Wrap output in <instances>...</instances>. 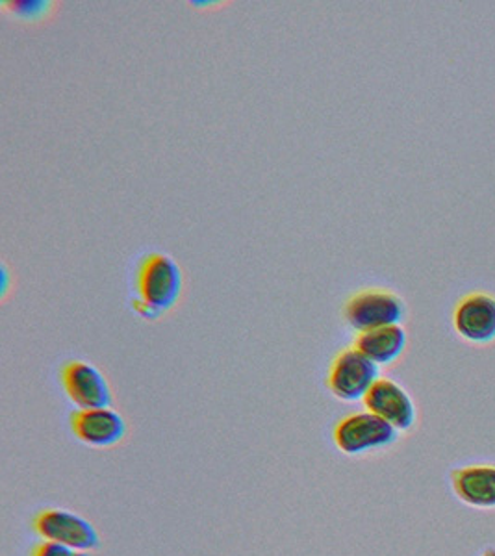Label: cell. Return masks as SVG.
Instances as JSON below:
<instances>
[{"label":"cell","mask_w":495,"mask_h":556,"mask_svg":"<svg viewBox=\"0 0 495 556\" xmlns=\"http://www.w3.org/2000/svg\"><path fill=\"white\" fill-rule=\"evenodd\" d=\"M345 319L358 332L399 325L403 303L388 291H360L345 304Z\"/></svg>","instance_id":"5b68a950"},{"label":"cell","mask_w":495,"mask_h":556,"mask_svg":"<svg viewBox=\"0 0 495 556\" xmlns=\"http://www.w3.org/2000/svg\"><path fill=\"white\" fill-rule=\"evenodd\" d=\"M379 380V367L358 349H345L338 354L329 371L330 392L342 401H360Z\"/></svg>","instance_id":"3957f363"},{"label":"cell","mask_w":495,"mask_h":556,"mask_svg":"<svg viewBox=\"0 0 495 556\" xmlns=\"http://www.w3.org/2000/svg\"><path fill=\"white\" fill-rule=\"evenodd\" d=\"M33 556H77L75 551L65 547V545L56 544V542H47L39 544L36 549L33 551Z\"/></svg>","instance_id":"4fadbf2b"},{"label":"cell","mask_w":495,"mask_h":556,"mask_svg":"<svg viewBox=\"0 0 495 556\" xmlns=\"http://www.w3.org/2000/svg\"><path fill=\"white\" fill-rule=\"evenodd\" d=\"M397 430L371 412L343 417L334 429V442L345 455H363L395 442Z\"/></svg>","instance_id":"277c9868"},{"label":"cell","mask_w":495,"mask_h":556,"mask_svg":"<svg viewBox=\"0 0 495 556\" xmlns=\"http://www.w3.org/2000/svg\"><path fill=\"white\" fill-rule=\"evenodd\" d=\"M34 529L47 542L65 545L75 553H88L101 545L96 527L69 510L51 508L39 513L34 519Z\"/></svg>","instance_id":"7a4b0ae2"},{"label":"cell","mask_w":495,"mask_h":556,"mask_svg":"<svg viewBox=\"0 0 495 556\" xmlns=\"http://www.w3.org/2000/svg\"><path fill=\"white\" fill-rule=\"evenodd\" d=\"M62 384L80 410L110 408L112 390L104 375L88 362L75 361L62 369Z\"/></svg>","instance_id":"8992f818"},{"label":"cell","mask_w":495,"mask_h":556,"mask_svg":"<svg viewBox=\"0 0 495 556\" xmlns=\"http://www.w3.org/2000/svg\"><path fill=\"white\" fill-rule=\"evenodd\" d=\"M364 405L395 430H408L416 419L412 399L394 380L379 379L364 397Z\"/></svg>","instance_id":"52a82bcc"},{"label":"cell","mask_w":495,"mask_h":556,"mask_svg":"<svg viewBox=\"0 0 495 556\" xmlns=\"http://www.w3.org/2000/svg\"><path fill=\"white\" fill-rule=\"evenodd\" d=\"M134 311L138 312L141 317H145V319H158V317L162 316V314H158L154 308H151L149 304L143 303L141 299L134 301Z\"/></svg>","instance_id":"5bb4252c"},{"label":"cell","mask_w":495,"mask_h":556,"mask_svg":"<svg viewBox=\"0 0 495 556\" xmlns=\"http://www.w3.org/2000/svg\"><path fill=\"white\" fill-rule=\"evenodd\" d=\"M12 8H8L13 15H17L21 20L26 21H38L49 13L51 10V2H45V0H17L10 4Z\"/></svg>","instance_id":"7c38bea8"},{"label":"cell","mask_w":495,"mask_h":556,"mask_svg":"<svg viewBox=\"0 0 495 556\" xmlns=\"http://www.w3.org/2000/svg\"><path fill=\"white\" fill-rule=\"evenodd\" d=\"M77 556H89L88 553H77Z\"/></svg>","instance_id":"2e32d148"},{"label":"cell","mask_w":495,"mask_h":556,"mask_svg":"<svg viewBox=\"0 0 495 556\" xmlns=\"http://www.w3.org/2000/svg\"><path fill=\"white\" fill-rule=\"evenodd\" d=\"M405 345H407V334L399 325H388L381 329L360 332L355 342V348L375 364L394 362L403 353Z\"/></svg>","instance_id":"30bf717a"},{"label":"cell","mask_w":495,"mask_h":556,"mask_svg":"<svg viewBox=\"0 0 495 556\" xmlns=\"http://www.w3.org/2000/svg\"><path fill=\"white\" fill-rule=\"evenodd\" d=\"M455 329L471 342H490L495 338V299L471 293L458 303Z\"/></svg>","instance_id":"9c48e42d"},{"label":"cell","mask_w":495,"mask_h":556,"mask_svg":"<svg viewBox=\"0 0 495 556\" xmlns=\"http://www.w3.org/2000/svg\"><path fill=\"white\" fill-rule=\"evenodd\" d=\"M484 556H495V551H486V553H484Z\"/></svg>","instance_id":"9a60e30c"},{"label":"cell","mask_w":495,"mask_h":556,"mask_svg":"<svg viewBox=\"0 0 495 556\" xmlns=\"http://www.w3.org/2000/svg\"><path fill=\"white\" fill-rule=\"evenodd\" d=\"M138 291L141 301L158 314L172 311L182 293V271L177 262L165 254H149L138 271Z\"/></svg>","instance_id":"6da1fadb"},{"label":"cell","mask_w":495,"mask_h":556,"mask_svg":"<svg viewBox=\"0 0 495 556\" xmlns=\"http://www.w3.org/2000/svg\"><path fill=\"white\" fill-rule=\"evenodd\" d=\"M71 427L84 443L93 447H112L127 434L122 414L110 408L78 410L71 417Z\"/></svg>","instance_id":"ba28073f"},{"label":"cell","mask_w":495,"mask_h":556,"mask_svg":"<svg viewBox=\"0 0 495 556\" xmlns=\"http://www.w3.org/2000/svg\"><path fill=\"white\" fill-rule=\"evenodd\" d=\"M453 486L460 500L473 506H495V468L457 469Z\"/></svg>","instance_id":"8fae6325"}]
</instances>
